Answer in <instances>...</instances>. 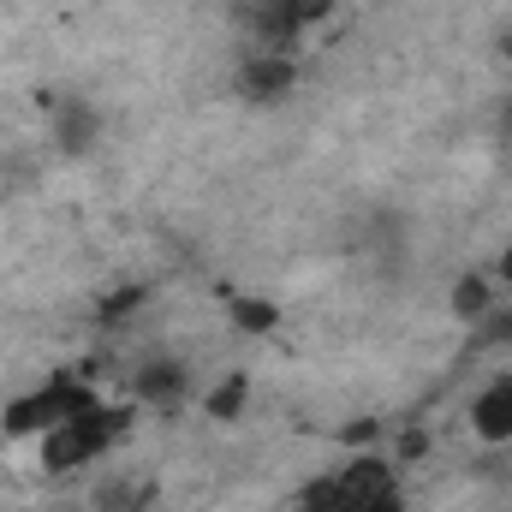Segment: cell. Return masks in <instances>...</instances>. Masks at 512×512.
Instances as JSON below:
<instances>
[{
	"label": "cell",
	"instance_id": "6da1fadb",
	"mask_svg": "<svg viewBox=\"0 0 512 512\" xmlns=\"http://www.w3.org/2000/svg\"><path fill=\"white\" fill-rule=\"evenodd\" d=\"M131 417H137V399H108V393H102L96 405L72 411L66 423H54V429L42 435V471H48V477H72V471L108 459V453L131 435Z\"/></svg>",
	"mask_w": 512,
	"mask_h": 512
},
{
	"label": "cell",
	"instance_id": "4fadbf2b",
	"mask_svg": "<svg viewBox=\"0 0 512 512\" xmlns=\"http://www.w3.org/2000/svg\"><path fill=\"white\" fill-rule=\"evenodd\" d=\"M489 274L501 280V292H507V298H512V245H507V251H501V256H495V268H489Z\"/></svg>",
	"mask_w": 512,
	"mask_h": 512
},
{
	"label": "cell",
	"instance_id": "8fae6325",
	"mask_svg": "<svg viewBox=\"0 0 512 512\" xmlns=\"http://www.w3.org/2000/svg\"><path fill=\"white\" fill-rule=\"evenodd\" d=\"M245 393H251V382H245V376H227L221 387H209V399H203V405H209V417L233 423V417L245 411Z\"/></svg>",
	"mask_w": 512,
	"mask_h": 512
},
{
	"label": "cell",
	"instance_id": "30bf717a",
	"mask_svg": "<svg viewBox=\"0 0 512 512\" xmlns=\"http://www.w3.org/2000/svg\"><path fill=\"white\" fill-rule=\"evenodd\" d=\"M233 322L245 334H274L280 328V304L274 298H233Z\"/></svg>",
	"mask_w": 512,
	"mask_h": 512
},
{
	"label": "cell",
	"instance_id": "9a60e30c",
	"mask_svg": "<svg viewBox=\"0 0 512 512\" xmlns=\"http://www.w3.org/2000/svg\"><path fill=\"white\" fill-rule=\"evenodd\" d=\"M501 54H507V60H512V36H501Z\"/></svg>",
	"mask_w": 512,
	"mask_h": 512
},
{
	"label": "cell",
	"instance_id": "7a4b0ae2",
	"mask_svg": "<svg viewBox=\"0 0 512 512\" xmlns=\"http://www.w3.org/2000/svg\"><path fill=\"white\" fill-rule=\"evenodd\" d=\"M96 399H102V393L84 382L78 370H60V376H48L42 387L6 399V411H0V435H6V441H42L54 423H66L72 411H84V405H96Z\"/></svg>",
	"mask_w": 512,
	"mask_h": 512
},
{
	"label": "cell",
	"instance_id": "ba28073f",
	"mask_svg": "<svg viewBox=\"0 0 512 512\" xmlns=\"http://www.w3.org/2000/svg\"><path fill=\"white\" fill-rule=\"evenodd\" d=\"M334 6H340V0H274V6H268V18H262V30H268V36H280V42H292V36H304L310 24L334 18Z\"/></svg>",
	"mask_w": 512,
	"mask_h": 512
},
{
	"label": "cell",
	"instance_id": "5bb4252c",
	"mask_svg": "<svg viewBox=\"0 0 512 512\" xmlns=\"http://www.w3.org/2000/svg\"><path fill=\"white\" fill-rule=\"evenodd\" d=\"M501 131H507V137H512V102H507V120H501Z\"/></svg>",
	"mask_w": 512,
	"mask_h": 512
},
{
	"label": "cell",
	"instance_id": "5b68a950",
	"mask_svg": "<svg viewBox=\"0 0 512 512\" xmlns=\"http://www.w3.org/2000/svg\"><path fill=\"white\" fill-rule=\"evenodd\" d=\"M471 435L483 447H512V370H501L471 399Z\"/></svg>",
	"mask_w": 512,
	"mask_h": 512
},
{
	"label": "cell",
	"instance_id": "7c38bea8",
	"mask_svg": "<svg viewBox=\"0 0 512 512\" xmlns=\"http://www.w3.org/2000/svg\"><path fill=\"white\" fill-rule=\"evenodd\" d=\"M143 298H149V286H120V292H108V298H102V322H131Z\"/></svg>",
	"mask_w": 512,
	"mask_h": 512
},
{
	"label": "cell",
	"instance_id": "277c9868",
	"mask_svg": "<svg viewBox=\"0 0 512 512\" xmlns=\"http://www.w3.org/2000/svg\"><path fill=\"white\" fill-rule=\"evenodd\" d=\"M131 399L137 405H179V399H191V370L173 352H155L131 370Z\"/></svg>",
	"mask_w": 512,
	"mask_h": 512
},
{
	"label": "cell",
	"instance_id": "3957f363",
	"mask_svg": "<svg viewBox=\"0 0 512 512\" xmlns=\"http://www.w3.org/2000/svg\"><path fill=\"white\" fill-rule=\"evenodd\" d=\"M298 90V60L292 54H251L239 66V96L256 102V108H274Z\"/></svg>",
	"mask_w": 512,
	"mask_h": 512
},
{
	"label": "cell",
	"instance_id": "52a82bcc",
	"mask_svg": "<svg viewBox=\"0 0 512 512\" xmlns=\"http://www.w3.org/2000/svg\"><path fill=\"white\" fill-rule=\"evenodd\" d=\"M447 310H453L465 328H483V322L501 310V280H495L489 268L459 274V280H453V292H447Z\"/></svg>",
	"mask_w": 512,
	"mask_h": 512
},
{
	"label": "cell",
	"instance_id": "2e32d148",
	"mask_svg": "<svg viewBox=\"0 0 512 512\" xmlns=\"http://www.w3.org/2000/svg\"><path fill=\"white\" fill-rule=\"evenodd\" d=\"M262 6H274V0H262Z\"/></svg>",
	"mask_w": 512,
	"mask_h": 512
},
{
	"label": "cell",
	"instance_id": "9c48e42d",
	"mask_svg": "<svg viewBox=\"0 0 512 512\" xmlns=\"http://www.w3.org/2000/svg\"><path fill=\"white\" fill-rule=\"evenodd\" d=\"M149 501H155V483H143V477H126V483L102 489V512H149Z\"/></svg>",
	"mask_w": 512,
	"mask_h": 512
},
{
	"label": "cell",
	"instance_id": "8992f818",
	"mask_svg": "<svg viewBox=\"0 0 512 512\" xmlns=\"http://www.w3.org/2000/svg\"><path fill=\"white\" fill-rule=\"evenodd\" d=\"M96 143H102V114H96V102L66 96V102L54 108V149H60L66 161H84Z\"/></svg>",
	"mask_w": 512,
	"mask_h": 512
}]
</instances>
